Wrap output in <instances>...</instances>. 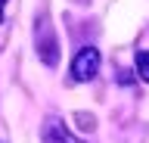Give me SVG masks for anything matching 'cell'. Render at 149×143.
Listing matches in <instances>:
<instances>
[{"mask_svg": "<svg viewBox=\"0 0 149 143\" xmlns=\"http://www.w3.org/2000/svg\"><path fill=\"white\" fill-rule=\"evenodd\" d=\"M100 50L96 47H81L72 59V78L74 81H93L100 72Z\"/></svg>", "mask_w": 149, "mask_h": 143, "instance_id": "obj_1", "label": "cell"}, {"mask_svg": "<svg viewBox=\"0 0 149 143\" xmlns=\"http://www.w3.org/2000/svg\"><path fill=\"white\" fill-rule=\"evenodd\" d=\"M3 6H6V0H0V19H3Z\"/></svg>", "mask_w": 149, "mask_h": 143, "instance_id": "obj_5", "label": "cell"}, {"mask_svg": "<svg viewBox=\"0 0 149 143\" xmlns=\"http://www.w3.org/2000/svg\"><path fill=\"white\" fill-rule=\"evenodd\" d=\"M40 137H44V143H84V140H78V137L65 128V121H62V118H56V115L44 118Z\"/></svg>", "mask_w": 149, "mask_h": 143, "instance_id": "obj_3", "label": "cell"}, {"mask_svg": "<svg viewBox=\"0 0 149 143\" xmlns=\"http://www.w3.org/2000/svg\"><path fill=\"white\" fill-rule=\"evenodd\" d=\"M37 53H40V59L47 66H56V59H59V40H56V34H53L47 19L37 22Z\"/></svg>", "mask_w": 149, "mask_h": 143, "instance_id": "obj_2", "label": "cell"}, {"mask_svg": "<svg viewBox=\"0 0 149 143\" xmlns=\"http://www.w3.org/2000/svg\"><path fill=\"white\" fill-rule=\"evenodd\" d=\"M137 75L149 84V50H140L137 53Z\"/></svg>", "mask_w": 149, "mask_h": 143, "instance_id": "obj_4", "label": "cell"}]
</instances>
